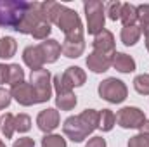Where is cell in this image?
<instances>
[{
  "mask_svg": "<svg viewBox=\"0 0 149 147\" xmlns=\"http://www.w3.org/2000/svg\"><path fill=\"white\" fill-rule=\"evenodd\" d=\"M63 78H64L66 83L73 88V87H81V85L85 83L87 74H85V71H83L81 68H78V66H70V68L63 73Z\"/></svg>",
  "mask_w": 149,
  "mask_h": 147,
  "instance_id": "2e32d148",
  "label": "cell"
},
{
  "mask_svg": "<svg viewBox=\"0 0 149 147\" xmlns=\"http://www.w3.org/2000/svg\"><path fill=\"white\" fill-rule=\"evenodd\" d=\"M121 2H108L106 5H104V12L109 16V19L111 21H118L120 19V16H121Z\"/></svg>",
  "mask_w": 149,
  "mask_h": 147,
  "instance_id": "83f0119b",
  "label": "cell"
},
{
  "mask_svg": "<svg viewBox=\"0 0 149 147\" xmlns=\"http://www.w3.org/2000/svg\"><path fill=\"white\" fill-rule=\"evenodd\" d=\"M0 147H5V144H3V142H2V140H0Z\"/></svg>",
  "mask_w": 149,
  "mask_h": 147,
  "instance_id": "8d00e7d4",
  "label": "cell"
},
{
  "mask_svg": "<svg viewBox=\"0 0 149 147\" xmlns=\"http://www.w3.org/2000/svg\"><path fill=\"white\" fill-rule=\"evenodd\" d=\"M59 121H61V116H59V111L56 109H43L37 116V125L43 133L56 130L59 126Z\"/></svg>",
  "mask_w": 149,
  "mask_h": 147,
  "instance_id": "30bf717a",
  "label": "cell"
},
{
  "mask_svg": "<svg viewBox=\"0 0 149 147\" xmlns=\"http://www.w3.org/2000/svg\"><path fill=\"white\" fill-rule=\"evenodd\" d=\"M43 21V14H42V2H30L26 14L23 17V21L19 23V26L16 28V31L23 33V35H31L33 30Z\"/></svg>",
  "mask_w": 149,
  "mask_h": 147,
  "instance_id": "8992f818",
  "label": "cell"
},
{
  "mask_svg": "<svg viewBox=\"0 0 149 147\" xmlns=\"http://www.w3.org/2000/svg\"><path fill=\"white\" fill-rule=\"evenodd\" d=\"M28 3L24 0H0V24L16 30L26 14Z\"/></svg>",
  "mask_w": 149,
  "mask_h": 147,
  "instance_id": "7a4b0ae2",
  "label": "cell"
},
{
  "mask_svg": "<svg viewBox=\"0 0 149 147\" xmlns=\"http://www.w3.org/2000/svg\"><path fill=\"white\" fill-rule=\"evenodd\" d=\"M134 88L141 95H149V74H139V76H135Z\"/></svg>",
  "mask_w": 149,
  "mask_h": 147,
  "instance_id": "4316f807",
  "label": "cell"
},
{
  "mask_svg": "<svg viewBox=\"0 0 149 147\" xmlns=\"http://www.w3.org/2000/svg\"><path fill=\"white\" fill-rule=\"evenodd\" d=\"M12 147H35V140L31 137H21L12 144Z\"/></svg>",
  "mask_w": 149,
  "mask_h": 147,
  "instance_id": "d6a6232c",
  "label": "cell"
},
{
  "mask_svg": "<svg viewBox=\"0 0 149 147\" xmlns=\"http://www.w3.org/2000/svg\"><path fill=\"white\" fill-rule=\"evenodd\" d=\"M38 47H40V50H42V54H43L45 62H56V61L59 59V55H61V45H59V42L54 40V38H49V40L42 42Z\"/></svg>",
  "mask_w": 149,
  "mask_h": 147,
  "instance_id": "5bb4252c",
  "label": "cell"
},
{
  "mask_svg": "<svg viewBox=\"0 0 149 147\" xmlns=\"http://www.w3.org/2000/svg\"><path fill=\"white\" fill-rule=\"evenodd\" d=\"M144 121H146V114L139 107H132V106L121 107L116 114V123L121 128H141Z\"/></svg>",
  "mask_w": 149,
  "mask_h": 147,
  "instance_id": "52a82bcc",
  "label": "cell"
},
{
  "mask_svg": "<svg viewBox=\"0 0 149 147\" xmlns=\"http://www.w3.org/2000/svg\"><path fill=\"white\" fill-rule=\"evenodd\" d=\"M116 123V116L111 109H102L99 112V123H97V128L102 130V132H111L113 126Z\"/></svg>",
  "mask_w": 149,
  "mask_h": 147,
  "instance_id": "44dd1931",
  "label": "cell"
},
{
  "mask_svg": "<svg viewBox=\"0 0 149 147\" xmlns=\"http://www.w3.org/2000/svg\"><path fill=\"white\" fill-rule=\"evenodd\" d=\"M141 28L139 26H123V30H121V42H123V45H127V47H132V45H135L139 40H141Z\"/></svg>",
  "mask_w": 149,
  "mask_h": 147,
  "instance_id": "ac0fdd59",
  "label": "cell"
},
{
  "mask_svg": "<svg viewBox=\"0 0 149 147\" xmlns=\"http://www.w3.org/2000/svg\"><path fill=\"white\" fill-rule=\"evenodd\" d=\"M23 61L28 68H31V71H37L42 69L43 64H45V59H43V54L40 50L38 45H28L24 50H23Z\"/></svg>",
  "mask_w": 149,
  "mask_h": 147,
  "instance_id": "8fae6325",
  "label": "cell"
},
{
  "mask_svg": "<svg viewBox=\"0 0 149 147\" xmlns=\"http://www.w3.org/2000/svg\"><path fill=\"white\" fill-rule=\"evenodd\" d=\"M14 128L19 133H24L31 128V118L28 114H17L14 116Z\"/></svg>",
  "mask_w": 149,
  "mask_h": 147,
  "instance_id": "484cf974",
  "label": "cell"
},
{
  "mask_svg": "<svg viewBox=\"0 0 149 147\" xmlns=\"http://www.w3.org/2000/svg\"><path fill=\"white\" fill-rule=\"evenodd\" d=\"M113 55L92 50L88 54V57H87V68L90 71H94V73H104V71H108L113 66Z\"/></svg>",
  "mask_w": 149,
  "mask_h": 147,
  "instance_id": "9c48e42d",
  "label": "cell"
},
{
  "mask_svg": "<svg viewBox=\"0 0 149 147\" xmlns=\"http://www.w3.org/2000/svg\"><path fill=\"white\" fill-rule=\"evenodd\" d=\"M85 50V40L83 38H64L63 45H61V52L70 57V59H76L83 54Z\"/></svg>",
  "mask_w": 149,
  "mask_h": 147,
  "instance_id": "4fadbf2b",
  "label": "cell"
},
{
  "mask_svg": "<svg viewBox=\"0 0 149 147\" xmlns=\"http://www.w3.org/2000/svg\"><path fill=\"white\" fill-rule=\"evenodd\" d=\"M85 147H106V140H104L102 137H92V139L85 144Z\"/></svg>",
  "mask_w": 149,
  "mask_h": 147,
  "instance_id": "836d02e7",
  "label": "cell"
},
{
  "mask_svg": "<svg viewBox=\"0 0 149 147\" xmlns=\"http://www.w3.org/2000/svg\"><path fill=\"white\" fill-rule=\"evenodd\" d=\"M85 16H87V31L90 35H99L104 30V3L97 0H88L83 3Z\"/></svg>",
  "mask_w": 149,
  "mask_h": 147,
  "instance_id": "3957f363",
  "label": "cell"
},
{
  "mask_svg": "<svg viewBox=\"0 0 149 147\" xmlns=\"http://www.w3.org/2000/svg\"><path fill=\"white\" fill-rule=\"evenodd\" d=\"M99 95L111 102V104H120L127 99L128 95V90H127V85L121 81V80H116V78H106L104 81L99 83Z\"/></svg>",
  "mask_w": 149,
  "mask_h": 147,
  "instance_id": "277c9868",
  "label": "cell"
},
{
  "mask_svg": "<svg viewBox=\"0 0 149 147\" xmlns=\"http://www.w3.org/2000/svg\"><path fill=\"white\" fill-rule=\"evenodd\" d=\"M92 45H94V50L102 52V54L113 55V54L116 52V50H114V37H113L111 31H108V30H102L99 35H95Z\"/></svg>",
  "mask_w": 149,
  "mask_h": 147,
  "instance_id": "7c38bea8",
  "label": "cell"
},
{
  "mask_svg": "<svg viewBox=\"0 0 149 147\" xmlns=\"http://www.w3.org/2000/svg\"><path fill=\"white\" fill-rule=\"evenodd\" d=\"M7 80H9V66L0 64V85L7 83Z\"/></svg>",
  "mask_w": 149,
  "mask_h": 147,
  "instance_id": "e575fe53",
  "label": "cell"
},
{
  "mask_svg": "<svg viewBox=\"0 0 149 147\" xmlns=\"http://www.w3.org/2000/svg\"><path fill=\"white\" fill-rule=\"evenodd\" d=\"M24 81V71L19 64H9V80L7 83L10 87L17 85V83H23Z\"/></svg>",
  "mask_w": 149,
  "mask_h": 147,
  "instance_id": "cb8c5ba5",
  "label": "cell"
},
{
  "mask_svg": "<svg viewBox=\"0 0 149 147\" xmlns=\"http://www.w3.org/2000/svg\"><path fill=\"white\" fill-rule=\"evenodd\" d=\"M0 121H2V119H0Z\"/></svg>",
  "mask_w": 149,
  "mask_h": 147,
  "instance_id": "74e56055",
  "label": "cell"
},
{
  "mask_svg": "<svg viewBox=\"0 0 149 147\" xmlns=\"http://www.w3.org/2000/svg\"><path fill=\"white\" fill-rule=\"evenodd\" d=\"M52 83H54V88H56V92H57V95H61V94H70L73 88L66 83V80L63 78V74H56L54 78H52Z\"/></svg>",
  "mask_w": 149,
  "mask_h": 147,
  "instance_id": "f546056e",
  "label": "cell"
},
{
  "mask_svg": "<svg viewBox=\"0 0 149 147\" xmlns=\"http://www.w3.org/2000/svg\"><path fill=\"white\" fill-rule=\"evenodd\" d=\"M10 95L17 101V104L26 106V107H28V106H33V104H38L37 102V94H35L31 83H26V81L14 85V87L10 88Z\"/></svg>",
  "mask_w": 149,
  "mask_h": 147,
  "instance_id": "ba28073f",
  "label": "cell"
},
{
  "mask_svg": "<svg viewBox=\"0 0 149 147\" xmlns=\"http://www.w3.org/2000/svg\"><path fill=\"white\" fill-rule=\"evenodd\" d=\"M42 147H66V140L61 135H45L42 139Z\"/></svg>",
  "mask_w": 149,
  "mask_h": 147,
  "instance_id": "f1b7e54d",
  "label": "cell"
},
{
  "mask_svg": "<svg viewBox=\"0 0 149 147\" xmlns=\"http://www.w3.org/2000/svg\"><path fill=\"white\" fill-rule=\"evenodd\" d=\"M0 130H2V133H3L5 139H10V137L14 135L16 128H14V116H12V114H5V116L2 118V121H0Z\"/></svg>",
  "mask_w": 149,
  "mask_h": 147,
  "instance_id": "d4e9b609",
  "label": "cell"
},
{
  "mask_svg": "<svg viewBox=\"0 0 149 147\" xmlns=\"http://www.w3.org/2000/svg\"><path fill=\"white\" fill-rule=\"evenodd\" d=\"M50 31H52V28H50V23H45V21H42L40 24H38L37 28L33 30V38L35 40H47V37L50 35Z\"/></svg>",
  "mask_w": 149,
  "mask_h": 147,
  "instance_id": "4dcf8cb0",
  "label": "cell"
},
{
  "mask_svg": "<svg viewBox=\"0 0 149 147\" xmlns=\"http://www.w3.org/2000/svg\"><path fill=\"white\" fill-rule=\"evenodd\" d=\"M137 12H139V28H141V33H144V37L149 40V3H142L137 7Z\"/></svg>",
  "mask_w": 149,
  "mask_h": 147,
  "instance_id": "7402d4cb",
  "label": "cell"
},
{
  "mask_svg": "<svg viewBox=\"0 0 149 147\" xmlns=\"http://www.w3.org/2000/svg\"><path fill=\"white\" fill-rule=\"evenodd\" d=\"M30 83L37 94V102H47L52 95V83H50V73L49 69H37V71H31L30 76Z\"/></svg>",
  "mask_w": 149,
  "mask_h": 147,
  "instance_id": "5b68a950",
  "label": "cell"
},
{
  "mask_svg": "<svg viewBox=\"0 0 149 147\" xmlns=\"http://www.w3.org/2000/svg\"><path fill=\"white\" fill-rule=\"evenodd\" d=\"M146 47H148V52H149V40L146 42Z\"/></svg>",
  "mask_w": 149,
  "mask_h": 147,
  "instance_id": "d590c367",
  "label": "cell"
},
{
  "mask_svg": "<svg viewBox=\"0 0 149 147\" xmlns=\"http://www.w3.org/2000/svg\"><path fill=\"white\" fill-rule=\"evenodd\" d=\"M113 68L120 73H132L135 71V61L123 52H114L113 55Z\"/></svg>",
  "mask_w": 149,
  "mask_h": 147,
  "instance_id": "9a60e30c",
  "label": "cell"
},
{
  "mask_svg": "<svg viewBox=\"0 0 149 147\" xmlns=\"http://www.w3.org/2000/svg\"><path fill=\"white\" fill-rule=\"evenodd\" d=\"M120 21L123 23V26H134V24L139 21L137 7L132 5V3H123V5H121V16H120Z\"/></svg>",
  "mask_w": 149,
  "mask_h": 147,
  "instance_id": "e0dca14e",
  "label": "cell"
},
{
  "mask_svg": "<svg viewBox=\"0 0 149 147\" xmlns=\"http://www.w3.org/2000/svg\"><path fill=\"white\" fill-rule=\"evenodd\" d=\"M17 50V43L12 37H3L0 38V59H10L14 57Z\"/></svg>",
  "mask_w": 149,
  "mask_h": 147,
  "instance_id": "ffe728a7",
  "label": "cell"
},
{
  "mask_svg": "<svg viewBox=\"0 0 149 147\" xmlns=\"http://www.w3.org/2000/svg\"><path fill=\"white\" fill-rule=\"evenodd\" d=\"M139 135L132 137L128 140V147H149V121L146 119L142 126L139 128Z\"/></svg>",
  "mask_w": 149,
  "mask_h": 147,
  "instance_id": "d6986e66",
  "label": "cell"
},
{
  "mask_svg": "<svg viewBox=\"0 0 149 147\" xmlns=\"http://www.w3.org/2000/svg\"><path fill=\"white\" fill-rule=\"evenodd\" d=\"M10 99H12L10 92H7L5 88H0V109H5V107H9V104H10Z\"/></svg>",
  "mask_w": 149,
  "mask_h": 147,
  "instance_id": "1f68e13d",
  "label": "cell"
},
{
  "mask_svg": "<svg viewBox=\"0 0 149 147\" xmlns=\"http://www.w3.org/2000/svg\"><path fill=\"white\" fill-rule=\"evenodd\" d=\"M97 123H99V111L85 109L78 116H70L63 125V132L68 139L78 144L97 128Z\"/></svg>",
  "mask_w": 149,
  "mask_h": 147,
  "instance_id": "6da1fadb",
  "label": "cell"
},
{
  "mask_svg": "<svg viewBox=\"0 0 149 147\" xmlns=\"http://www.w3.org/2000/svg\"><path fill=\"white\" fill-rule=\"evenodd\" d=\"M56 106H57L61 111H71V109H74V106H76V95H74L73 92L57 95V97H56Z\"/></svg>",
  "mask_w": 149,
  "mask_h": 147,
  "instance_id": "603a6c76",
  "label": "cell"
}]
</instances>
